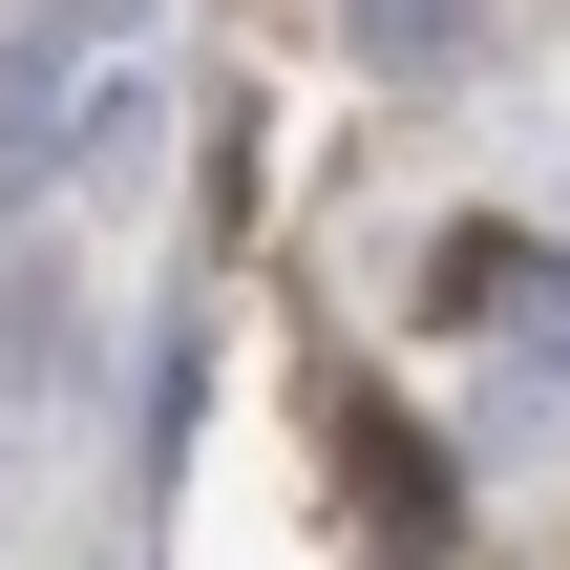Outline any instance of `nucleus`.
I'll return each instance as SVG.
<instances>
[{
	"instance_id": "1",
	"label": "nucleus",
	"mask_w": 570,
	"mask_h": 570,
	"mask_svg": "<svg viewBox=\"0 0 570 570\" xmlns=\"http://www.w3.org/2000/svg\"><path fill=\"white\" fill-rule=\"evenodd\" d=\"M148 21H169V0H21V21H0V212H21V190H63V169L127 127Z\"/></svg>"
},
{
	"instance_id": "2",
	"label": "nucleus",
	"mask_w": 570,
	"mask_h": 570,
	"mask_svg": "<svg viewBox=\"0 0 570 570\" xmlns=\"http://www.w3.org/2000/svg\"><path fill=\"white\" fill-rule=\"evenodd\" d=\"M487 317H508V360H529V381H570V254H529V233H508Z\"/></svg>"
},
{
	"instance_id": "3",
	"label": "nucleus",
	"mask_w": 570,
	"mask_h": 570,
	"mask_svg": "<svg viewBox=\"0 0 570 570\" xmlns=\"http://www.w3.org/2000/svg\"><path fill=\"white\" fill-rule=\"evenodd\" d=\"M338 444H360V487H381V529H444V465L402 444V402H338Z\"/></svg>"
},
{
	"instance_id": "4",
	"label": "nucleus",
	"mask_w": 570,
	"mask_h": 570,
	"mask_svg": "<svg viewBox=\"0 0 570 570\" xmlns=\"http://www.w3.org/2000/svg\"><path fill=\"white\" fill-rule=\"evenodd\" d=\"M338 21H360V63H381V85H423V63H465V21H487V0H338Z\"/></svg>"
}]
</instances>
